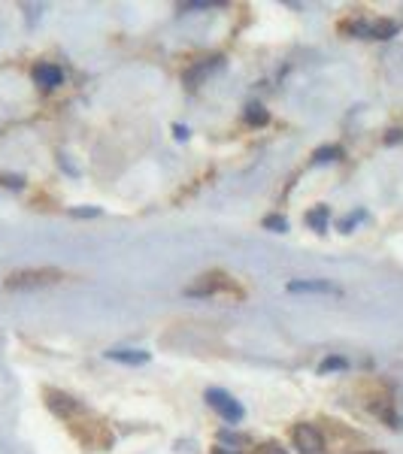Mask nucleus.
<instances>
[{
    "instance_id": "obj_4",
    "label": "nucleus",
    "mask_w": 403,
    "mask_h": 454,
    "mask_svg": "<svg viewBox=\"0 0 403 454\" xmlns=\"http://www.w3.org/2000/svg\"><path fill=\"white\" fill-rule=\"evenodd\" d=\"M291 439H294V448L300 454H321L324 451V436L316 424H297Z\"/></svg>"
},
{
    "instance_id": "obj_13",
    "label": "nucleus",
    "mask_w": 403,
    "mask_h": 454,
    "mask_svg": "<svg viewBox=\"0 0 403 454\" xmlns=\"http://www.w3.org/2000/svg\"><path fill=\"white\" fill-rule=\"evenodd\" d=\"M264 227H270V231H279V233H282V231H288V221L279 218V215H267V218H264Z\"/></svg>"
},
{
    "instance_id": "obj_5",
    "label": "nucleus",
    "mask_w": 403,
    "mask_h": 454,
    "mask_svg": "<svg viewBox=\"0 0 403 454\" xmlns=\"http://www.w3.org/2000/svg\"><path fill=\"white\" fill-rule=\"evenodd\" d=\"M349 31L364 40H391L397 33V21H352Z\"/></svg>"
},
{
    "instance_id": "obj_1",
    "label": "nucleus",
    "mask_w": 403,
    "mask_h": 454,
    "mask_svg": "<svg viewBox=\"0 0 403 454\" xmlns=\"http://www.w3.org/2000/svg\"><path fill=\"white\" fill-rule=\"evenodd\" d=\"M64 279L61 270L55 267H40V270H18V272H9L6 276V288L13 291H28V288H49V285H58Z\"/></svg>"
},
{
    "instance_id": "obj_8",
    "label": "nucleus",
    "mask_w": 403,
    "mask_h": 454,
    "mask_svg": "<svg viewBox=\"0 0 403 454\" xmlns=\"http://www.w3.org/2000/svg\"><path fill=\"white\" fill-rule=\"evenodd\" d=\"M109 360H121V363H145L149 360V351H140V348H113L106 351Z\"/></svg>"
},
{
    "instance_id": "obj_2",
    "label": "nucleus",
    "mask_w": 403,
    "mask_h": 454,
    "mask_svg": "<svg viewBox=\"0 0 403 454\" xmlns=\"http://www.w3.org/2000/svg\"><path fill=\"white\" fill-rule=\"evenodd\" d=\"M231 288V279L225 272H204V276H197L192 285H185V294L188 297H209V294H219Z\"/></svg>"
},
{
    "instance_id": "obj_18",
    "label": "nucleus",
    "mask_w": 403,
    "mask_h": 454,
    "mask_svg": "<svg viewBox=\"0 0 403 454\" xmlns=\"http://www.w3.org/2000/svg\"><path fill=\"white\" fill-rule=\"evenodd\" d=\"M100 209H76V215H97Z\"/></svg>"
},
{
    "instance_id": "obj_17",
    "label": "nucleus",
    "mask_w": 403,
    "mask_h": 454,
    "mask_svg": "<svg viewBox=\"0 0 403 454\" xmlns=\"http://www.w3.org/2000/svg\"><path fill=\"white\" fill-rule=\"evenodd\" d=\"M361 218H364V212H358V215H349V218H343V221H340V231H349V227H352V224H358Z\"/></svg>"
},
{
    "instance_id": "obj_19",
    "label": "nucleus",
    "mask_w": 403,
    "mask_h": 454,
    "mask_svg": "<svg viewBox=\"0 0 403 454\" xmlns=\"http://www.w3.org/2000/svg\"><path fill=\"white\" fill-rule=\"evenodd\" d=\"M216 454H228V451H225V448H219V451H216Z\"/></svg>"
},
{
    "instance_id": "obj_6",
    "label": "nucleus",
    "mask_w": 403,
    "mask_h": 454,
    "mask_svg": "<svg viewBox=\"0 0 403 454\" xmlns=\"http://www.w3.org/2000/svg\"><path fill=\"white\" fill-rule=\"evenodd\" d=\"M291 294H340V285H333L331 279H294L288 282Z\"/></svg>"
},
{
    "instance_id": "obj_9",
    "label": "nucleus",
    "mask_w": 403,
    "mask_h": 454,
    "mask_svg": "<svg viewBox=\"0 0 403 454\" xmlns=\"http://www.w3.org/2000/svg\"><path fill=\"white\" fill-rule=\"evenodd\" d=\"M49 406L55 409V412H76V409H79L67 394H55V391L49 394Z\"/></svg>"
},
{
    "instance_id": "obj_15",
    "label": "nucleus",
    "mask_w": 403,
    "mask_h": 454,
    "mask_svg": "<svg viewBox=\"0 0 403 454\" xmlns=\"http://www.w3.org/2000/svg\"><path fill=\"white\" fill-rule=\"evenodd\" d=\"M343 152L337 149V145H331V149H319L316 152V161H333V157H340Z\"/></svg>"
},
{
    "instance_id": "obj_7",
    "label": "nucleus",
    "mask_w": 403,
    "mask_h": 454,
    "mask_svg": "<svg viewBox=\"0 0 403 454\" xmlns=\"http://www.w3.org/2000/svg\"><path fill=\"white\" fill-rule=\"evenodd\" d=\"M33 79H37V85H43V88H55V85H61L64 73H61V67H55V64H40L37 70H33Z\"/></svg>"
},
{
    "instance_id": "obj_14",
    "label": "nucleus",
    "mask_w": 403,
    "mask_h": 454,
    "mask_svg": "<svg viewBox=\"0 0 403 454\" xmlns=\"http://www.w3.org/2000/svg\"><path fill=\"white\" fill-rule=\"evenodd\" d=\"M255 454H288V451L279 445V442H264V445L255 448Z\"/></svg>"
},
{
    "instance_id": "obj_11",
    "label": "nucleus",
    "mask_w": 403,
    "mask_h": 454,
    "mask_svg": "<svg viewBox=\"0 0 403 454\" xmlns=\"http://www.w3.org/2000/svg\"><path fill=\"white\" fill-rule=\"evenodd\" d=\"M307 224H312L316 231H324L328 227V206H316L309 215H307Z\"/></svg>"
},
{
    "instance_id": "obj_3",
    "label": "nucleus",
    "mask_w": 403,
    "mask_h": 454,
    "mask_svg": "<svg viewBox=\"0 0 403 454\" xmlns=\"http://www.w3.org/2000/svg\"><path fill=\"white\" fill-rule=\"evenodd\" d=\"M206 403L216 409V412L225 418V421H231V424H237L240 418H243V406L233 400L228 391H221V388H209V391H206Z\"/></svg>"
},
{
    "instance_id": "obj_12",
    "label": "nucleus",
    "mask_w": 403,
    "mask_h": 454,
    "mask_svg": "<svg viewBox=\"0 0 403 454\" xmlns=\"http://www.w3.org/2000/svg\"><path fill=\"white\" fill-rule=\"evenodd\" d=\"M267 118H270V116H267V109H264V106H258V104L245 106V121H249V124H264Z\"/></svg>"
},
{
    "instance_id": "obj_10",
    "label": "nucleus",
    "mask_w": 403,
    "mask_h": 454,
    "mask_svg": "<svg viewBox=\"0 0 403 454\" xmlns=\"http://www.w3.org/2000/svg\"><path fill=\"white\" fill-rule=\"evenodd\" d=\"M216 67H221V58H212V61H204V64H197L194 70H188V76H185V82H197L204 73H209V70H216Z\"/></svg>"
},
{
    "instance_id": "obj_16",
    "label": "nucleus",
    "mask_w": 403,
    "mask_h": 454,
    "mask_svg": "<svg viewBox=\"0 0 403 454\" xmlns=\"http://www.w3.org/2000/svg\"><path fill=\"white\" fill-rule=\"evenodd\" d=\"M346 367V360L343 358H331V360H324L321 363V372H328V370H343Z\"/></svg>"
}]
</instances>
